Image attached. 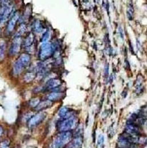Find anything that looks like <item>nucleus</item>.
I'll return each mask as SVG.
<instances>
[{
    "label": "nucleus",
    "instance_id": "1",
    "mask_svg": "<svg viewBox=\"0 0 147 148\" xmlns=\"http://www.w3.org/2000/svg\"><path fill=\"white\" fill-rule=\"evenodd\" d=\"M56 50H58L57 43L51 42H42L38 50V58L41 61L48 60L53 56Z\"/></svg>",
    "mask_w": 147,
    "mask_h": 148
},
{
    "label": "nucleus",
    "instance_id": "2",
    "mask_svg": "<svg viewBox=\"0 0 147 148\" xmlns=\"http://www.w3.org/2000/svg\"><path fill=\"white\" fill-rule=\"evenodd\" d=\"M31 64V56L24 53L20 55L13 66V74L15 77L20 75L24 69H27Z\"/></svg>",
    "mask_w": 147,
    "mask_h": 148
},
{
    "label": "nucleus",
    "instance_id": "3",
    "mask_svg": "<svg viewBox=\"0 0 147 148\" xmlns=\"http://www.w3.org/2000/svg\"><path fill=\"white\" fill-rule=\"evenodd\" d=\"M73 137L71 131H63L56 134L52 139L50 148H61L70 142Z\"/></svg>",
    "mask_w": 147,
    "mask_h": 148
},
{
    "label": "nucleus",
    "instance_id": "4",
    "mask_svg": "<svg viewBox=\"0 0 147 148\" xmlns=\"http://www.w3.org/2000/svg\"><path fill=\"white\" fill-rule=\"evenodd\" d=\"M78 124V116L66 119H60L56 123V128L59 132L71 131L72 130L77 128Z\"/></svg>",
    "mask_w": 147,
    "mask_h": 148
},
{
    "label": "nucleus",
    "instance_id": "5",
    "mask_svg": "<svg viewBox=\"0 0 147 148\" xmlns=\"http://www.w3.org/2000/svg\"><path fill=\"white\" fill-rule=\"evenodd\" d=\"M22 42L23 40H22L21 35L20 33H17L13 38L12 43L9 49V55L10 56H15L20 53L22 46Z\"/></svg>",
    "mask_w": 147,
    "mask_h": 148
},
{
    "label": "nucleus",
    "instance_id": "6",
    "mask_svg": "<svg viewBox=\"0 0 147 148\" xmlns=\"http://www.w3.org/2000/svg\"><path fill=\"white\" fill-rule=\"evenodd\" d=\"M47 117V113L44 112H40L34 116H31V118L28 120V127L30 129H33L40 125L42 122Z\"/></svg>",
    "mask_w": 147,
    "mask_h": 148
},
{
    "label": "nucleus",
    "instance_id": "7",
    "mask_svg": "<svg viewBox=\"0 0 147 148\" xmlns=\"http://www.w3.org/2000/svg\"><path fill=\"white\" fill-rule=\"evenodd\" d=\"M20 16V13L18 11H16L13 14V15H12L11 17H10V18L9 19L8 23H7L6 29H5V33H6V35H10L13 32L14 29H15V27H16L17 23H18V20H19Z\"/></svg>",
    "mask_w": 147,
    "mask_h": 148
},
{
    "label": "nucleus",
    "instance_id": "8",
    "mask_svg": "<svg viewBox=\"0 0 147 148\" xmlns=\"http://www.w3.org/2000/svg\"><path fill=\"white\" fill-rule=\"evenodd\" d=\"M58 116L60 119H66L72 117H76L78 115H77V112L72 109L67 107H62L59 110Z\"/></svg>",
    "mask_w": 147,
    "mask_h": 148
},
{
    "label": "nucleus",
    "instance_id": "9",
    "mask_svg": "<svg viewBox=\"0 0 147 148\" xmlns=\"http://www.w3.org/2000/svg\"><path fill=\"white\" fill-rule=\"evenodd\" d=\"M62 82L60 79L57 78H51L47 81V82L45 85V91H53L56 88L61 87Z\"/></svg>",
    "mask_w": 147,
    "mask_h": 148
},
{
    "label": "nucleus",
    "instance_id": "10",
    "mask_svg": "<svg viewBox=\"0 0 147 148\" xmlns=\"http://www.w3.org/2000/svg\"><path fill=\"white\" fill-rule=\"evenodd\" d=\"M34 42H35V35L32 32L29 33L22 42V46L27 51L31 50L34 48Z\"/></svg>",
    "mask_w": 147,
    "mask_h": 148
},
{
    "label": "nucleus",
    "instance_id": "11",
    "mask_svg": "<svg viewBox=\"0 0 147 148\" xmlns=\"http://www.w3.org/2000/svg\"><path fill=\"white\" fill-rule=\"evenodd\" d=\"M124 131L129 134L140 135V133H141L140 127L135 123H127L125 128H124Z\"/></svg>",
    "mask_w": 147,
    "mask_h": 148
},
{
    "label": "nucleus",
    "instance_id": "12",
    "mask_svg": "<svg viewBox=\"0 0 147 148\" xmlns=\"http://www.w3.org/2000/svg\"><path fill=\"white\" fill-rule=\"evenodd\" d=\"M53 102L48 99H45L43 101H40L39 104L35 107V110L37 112H42V111L46 110V109L51 108L53 106Z\"/></svg>",
    "mask_w": 147,
    "mask_h": 148
},
{
    "label": "nucleus",
    "instance_id": "13",
    "mask_svg": "<svg viewBox=\"0 0 147 148\" xmlns=\"http://www.w3.org/2000/svg\"><path fill=\"white\" fill-rule=\"evenodd\" d=\"M65 94L63 92H51L45 96L46 99L51 101L52 102H58L65 97Z\"/></svg>",
    "mask_w": 147,
    "mask_h": 148
},
{
    "label": "nucleus",
    "instance_id": "14",
    "mask_svg": "<svg viewBox=\"0 0 147 148\" xmlns=\"http://www.w3.org/2000/svg\"><path fill=\"white\" fill-rule=\"evenodd\" d=\"M69 148H81L83 145V137L81 135L76 136L73 139H72Z\"/></svg>",
    "mask_w": 147,
    "mask_h": 148
},
{
    "label": "nucleus",
    "instance_id": "15",
    "mask_svg": "<svg viewBox=\"0 0 147 148\" xmlns=\"http://www.w3.org/2000/svg\"><path fill=\"white\" fill-rule=\"evenodd\" d=\"M135 87H136V94L138 95L142 94L143 91H144V78L140 74L138 76Z\"/></svg>",
    "mask_w": 147,
    "mask_h": 148
},
{
    "label": "nucleus",
    "instance_id": "16",
    "mask_svg": "<svg viewBox=\"0 0 147 148\" xmlns=\"http://www.w3.org/2000/svg\"><path fill=\"white\" fill-rule=\"evenodd\" d=\"M44 27L42 24L41 22L39 20H35L32 23V26H31V29H32V33L33 34H40L43 32V29H44Z\"/></svg>",
    "mask_w": 147,
    "mask_h": 148
},
{
    "label": "nucleus",
    "instance_id": "17",
    "mask_svg": "<svg viewBox=\"0 0 147 148\" xmlns=\"http://www.w3.org/2000/svg\"><path fill=\"white\" fill-rule=\"evenodd\" d=\"M118 145H119V147L121 148H128L130 146L131 143L124 137V136H123L122 134L120 137H119Z\"/></svg>",
    "mask_w": 147,
    "mask_h": 148
},
{
    "label": "nucleus",
    "instance_id": "18",
    "mask_svg": "<svg viewBox=\"0 0 147 148\" xmlns=\"http://www.w3.org/2000/svg\"><path fill=\"white\" fill-rule=\"evenodd\" d=\"M36 72H34V71H29L27 72L26 74H24L23 76V81L27 83H29V82H31L35 80V78H36Z\"/></svg>",
    "mask_w": 147,
    "mask_h": 148
},
{
    "label": "nucleus",
    "instance_id": "19",
    "mask_svg": "<svg viewBox=\"0 0 147 148\" xmlns=\"http://www.w3.org/2000/svg\"><path fill=\"white\" fill-rule=\"evenodd\" d=\"M7 49V43L4 40H0V61H3Z\"/></svg>",
    "mask_w": 147,
    "mask_h": 148
},
{
    "label": "nucleus",
    "instance_id": "20",
    "mask_svg": "<svg viewBox=\"0 0 147 148\" xmlns=\"http://www.w3.org/2000/svg\"><path fill=\"white\" fill-rule=\"evenodd\" d=\"M51 38V31L50 29H47L46 31H44L43 34V36L41 38V42H49Z\"/></svg>",
    "mask_w": 147,
    "mask_h": 148
},
{
    "label": "nucleus",
    "instance_id": "21",
    "mask_svg": "<svg viewBox=\"0 0 147 148\" xmlns=\"http://www.w3.org/2000/svg\"><path fill=\"white\" fill-rule=\"evenodd\" d=\"M127 16L130 21L133 19L134 16V8L132 4H129L127 10Z\"/></svg>",
    "mask_w": 147,
    "mask_h": 148
},
{
    "label": "nucleus",
    "instance_id": "22",
    "mask_svg": "<svg viewBox=\"0 0 147 148\" xmlns=\"http://www.w3.org/2000/svg\"><path fill=\"white\" fill-rule=\"evenodd\" d=\"M40 102V99H39L38 97H35L33 98V99H31V100L29 102L28 104L30 107H32V108H35L38 104H39V102Z\"/></svg>",
    "mask_w": 147,
    "mask_h": 148
},
{
    "label": "nucleus",
    "instance_id": "23",
    "mask_svg": "<svg viewBox=\"0 0 147 148\" xmlns=\"http://www.w3.org/2000/svg\"><path fill=\"white\" fill-rule=\"evenodd\" d=\"M10 141L9 139L3 140L0 142V148H10Z\"/></svg>",
    "mask_w": 147,
    "mask_h": 148
},
{
    "label": "nucleus",
    "instance_id": "24",
    "mask_svg": "<svg viewBox=\"0 0 147 148\" xmlns=\"http://www.w3.org/2000/svg\"><path fill=\"white\" fill-rule=\"evenodd\" d=\"M98 143L99 145H103V143H104V137H103V135L100 134L98 137Z\"/></svg>",
    "mask_w": 147,
    "mask_h": 148
},
{
    "label": "nucleus",
    "instance_id": "25",
    "mask_svg": "<svg viewBox=\"0 0 147 148\" xmlns=\"http://www.w3.org/2000/svg\"><path fill=\"white\" fill-rule=\"evenodd\" d=\"M108 64H106V66H105V76L106 77H108Z\"/></svg>",
    "mask_w": 147,
    "mask_h": 148
},
{
    "label": "nucleus",
    "instance_id": "26",
    "mask_svg": "<svg viewBox=\"0 0 147 148\" xmlns=\"http://www.w3.org/2000/svg\"><path fill=\"white\" fill-rule=\"evenodd\" d=\"M119 37H120L123 40V38H124V34H123L122 29L121 28V27H119Z\"/></svg>",
    "mask_w": 147,
    "mask_h": 148
},
{
    "label": "nucleus",
    "instance_id": "27",
    "mask_svg": "<svg viewBox=\"0 0 147 148\" xmlns=\"http://www.w3.org/2000/svg\"><path fill=\"white\" fill-rule=\"evenodd\" d=\"M3 133H4L3 128H2V126H1V125H0V137H2V134H3Z\"/></svg>",
    "mask_w": 147,
    "mask_h": 148
},
{
    "label": "nucleus",
    "instance_id": "28",
    "mask_svg": "<svg viewBox=\"0 0 147 148\" xmlns=\"http://www.w3.org/2000/svg\"><path fill=\"white\" fill-rule=\"evenodd\" d=\"M128 148H138V147H136L135 146V145H134V144H131L130 146Z\"/></svg>",
    "mask_w": 147,
    "mask_h": 148
}]
</instances>
